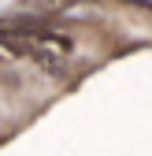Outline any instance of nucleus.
Here are the masks:
<instances>
[{
  "label": "nucleus",
  "mask_w": 152,
  "mask_h": 156,
  "mask_svg": "<svg viewBox=\"0 0 152 156\" xmlns=\"http://www.w3.org/2000/svg\"><path fill=\"white\" fill-rule=\"evenodd\" d=\"M126 8H141V11H152V0H119Z\"/></svg>",
  "instance_id": "nucleus-1"
}]
</instances>
